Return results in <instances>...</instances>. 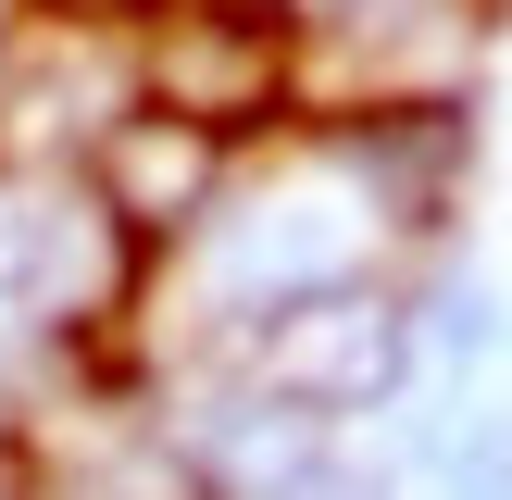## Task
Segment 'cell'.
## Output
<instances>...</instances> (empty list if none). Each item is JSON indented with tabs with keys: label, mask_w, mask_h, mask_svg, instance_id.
<instances>
[{
	"label": "cell",
	"mask_w": 512,
	"mask_h": 500,
	"mask_svg": "<svg viewBox=\"0 0 512 500\" xmlns=\"http://www.w3.org/2000/svg\"><path fill=\"white\" fill-rule=\"evenodd\" d=\"M400 375H413V313H400L388 288H363V275L288 288V300H263V325H250V388H263L275 413H300V425L375 413Z\"/></svg>",
	"instance_id": "1"
},
{
	"label": "cell",
	"mask_w": 512,
	"mask_h": 500,
	"mask_svg": "<svg viewBox=\"0 0 512 500\" xmlns=\"http://www.w3.org/2000/svg\"><path fill=\"white\" fill-rule=\"evenodd\" d=\"M438 338L463 350V363H500V300H488V288H450V300H438Z\"/></svg>",
	"instance_id": "6"
},
{
	"label": "cell",
	"mask_w": 512,
	"mask_h": 500,
	"mask_svg": "<svg viewBox=\"0 0 512 500\" xmlns=\"http://www.w3.org/2000/svg\"><path fill=\"white\" fill-rule=\"evenodd\" d=\"M125 263H138V238H125L100 200H25V213H0V300L13 313H38V325H88V313H113V288H125Z\"/></svg>",
	"instance_id": "4"
},
{
	"label": "cell",
	"mask_w": 512,
	"mask_h": 500,
	"mask_svg": "<svg viewBox=\"0 0 512 500\" xmlns=\"http://www.w3.org/2000/svg\"><path fill=\"white\" fill-rule=\"evenodd\" d=\"M438 500H512V413H463L438 438Z\"/></svg>",
	"instance_id": "5"
},
{
	"label": "cell",
	"mask_w": 512,
	"mask_h": 500,
	"mask_svg": "<svg viewBox=\"0 0 512 500\" xmlns=\"http://www.w3.org/2000/svg\"><path fill=\"white\" fill-rule=\"evenodd\" d=\"M275 88H288V38H275L263 13H238V0H175V13L138 38V100L213 125V138L263 125Z\"/></svg>",
	"instance_id": "2"
},
{
	"label": "cell",
	"mask_w": 512,
	"mask_h": 500,
	"mask_svg": "<svg viewBox=\"0 0 512 500\" xmlns=\"http://www.w3.org/2000/svg\"><path fill=\"white\" fill-rule=\"evenodd\" d=\"M225 188V138L188 113H150V100H125L113 125L88 138V200L125 225V238H175V225H200Z\"/></svg>",
	"instance_id": "3"
}]
</instances>
